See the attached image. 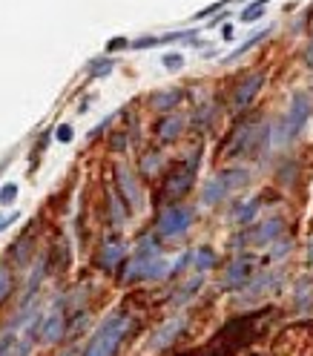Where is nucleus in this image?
<instances>
[{
  "label": "nucleus",
  "mask_w": 313,
  "mask_h": 356,
  "mask_svg": "<svg viewBox=\"0 0 313 356\" xmlns=\"http://www.w3.org/2000/svg\"><path fill=\"white\" fill-rule=\"evenodd\" d=\"M256 319H259V314H256V316H241V319L227 322L225 327L216 333V339L204 348V356H230V353H236L241 345L253 342V325H256Z\"/></svg>",
  "instance_id": "f257e3e1"
},
{
  "label": "nucleus",
  "mask_w": 313,
  "mask_h": 356,
  "mask_svg": "<svg viewBox=\"0 0 313 356\" xmlns=\"http://www.w3.org/2000/svg\"><path fill=\"white\" fill-rule=\"evenodd\" d=\"M129 330V316L127 314H113L98 330L93 342H89V348L83 350V356H115V350L121 348L124 337Z\"/></svg>",
  "instance_id": "f03ea898"
},
{
  "label": "nucleus",
  "mask_w": 313,
  "mask_h": 356,
  "mask_svg": "<svg viewBox=\"0 0 313 356\" xmlns=\"http://www.w3.org/2000/svg\"><path fill=\"white\" fill-rule=\"evenodd\" d=\"M276 356H313V322H296L279 333L273 345Z\"/></svg>",
  "instance_id": "7ed1b4c3"
},
{
  "label": "nucleus",
  "mask_w": 313,
  "mask_h": 356,
  "mask_svg": "<svg viewBox=\"0 0 313 356\" xmlns=\"http://www.w3.org/2000/svg\"><path fill=\"white\" fill-rule=\"evenodd\" d=\"M195 172H198V152H193L187 161L172 167V172L164 178V190H161V195L167 198V204H175L178 198H184L190 193Z\"/></svg>",
  "instance_id": "20e7f679"
},
{
  "label": "nucleus",
  "mask_w": 313,
  "mask_h": 356,
  "mask_svg": "<svg viewBox=\"0 0 313 356\" xmlns=\"http://www.w3.org/2000/svg\"><path fill=\"white\" fill-rule=\"evenodd\" d=\"M159 236L164 238H178V236H184L193 225V210L184 207V204H167L159 216Z\"/></svg>",
  "instance_id": "39448f33"
},
{
  "label": "nucleus",
  "mask_w": 313,
  "mask_h": 356,
  "mask_svg": "<svg viewBox=\"0 0 313 356\" xmlns=\"http://www.w3.org/2000/svg\"><path fill=\"white\" fill-rule=\"evenodd\" d=\"M310 113H313L310 95L307 92H294V98H290V109H287V118H284L287 138H296L299 136V132L305 129V124L310 121Z\"/></svg>",
  "instance_id": "423d86ee"
},
{
  "label": "nucleus",
  "mask_w": 313,
  "mask_h": 356,
  "mask_svg": "<svg viewBox=\"0 0 313 356\" xmlns=\"http://www.w3.org/2000/svg\"><path fill=\"white\" fill-rule=\"evenodd\" d=\"M63 333H66V316H63V307L55 305L47 316H40V327H38V337L40 342H47V345H55L63 339Z\"/></svg>",
  "instance_id": "0eeeda50"
},
{
  "label": "nucleus",
  "mask_w": 313,
  "mask_h": 356,
  "mask_svg": "<svg viewBox=\"0 0 313 356\" xmlns=\"http://www.w3.org/2000/svg\"><path fill=\"white\" fill-rule=\"evenodd\" d=\"M256 259L253 256H239L230 261L227 267V273H225V284L227 287H244V284H250L253 273H256Z\"/></svg>",
  "instance_id": "6e6552de"
},
{
  "label": "nucleus",
  "mask_w": 313,
  "mask_h": 356,
  "mask_svg": "<svg viewBox=\"0 0 313 356\" xmlns=\"http://www.w3.org/2000/svg\"><path fill=\"white\" fill-rule=\"evenodd\" d=\"M262 86H264V72H253L244 78L233 95V109H248L256 101V95L262 92Z\"/></svg>",
  "instance_id": "1a4fd4ad"
},
{
  "label": "nucleus",
  "mask_w": 313,
  "mask_h": 356,
  "mask_svg": "<svg viewBox=\"0 0 313 356\" xmlns=\"http://www.w3.org/2000/svg\"><path fill=\"white\" fill-rule=\"evenodd\" d=\"M115 181H118V195L129 202V210H138L141 207V190L136 184V175H132L124 164L115 167Z\"/></svg>",
  "instance_id": "9d476101"
},
{
  "label": "nucleus",
  "mask_w": 313,
  "mask_h": 356,
  "mask_svg": "<svg viewBox=\"0 0 313 356\" xmlns=\"http://www.w3.org/2000/svg\"><path fill=\"white\" fill-rule=\"evenodd\" d=\"M182 330H184V316H175V319L164 322L159 330L152 333V339H150V350H164V348H170Z\"/></svg>",
  "instance_id": "9b49d317"
},
{
  "label": "nucleus",
  "mask_w": 313,
  "mask_h": 356,
  "mask_svg": "<svg viewBox=\"0 0 313 356\" xmlns=\"http://www.w3.org/2000/svg\"><path fill=\"white\" fill-rule=\"evenodd\" d=\"M282 230H284V221L282 218H271V221H264V225H259L256 230H250L248 238L253 244H271L276 236H282Z\"/></svg>",
  "instance_id": "f8f14e48"
},
{
  "label": "nucleus",
  "mask_w": 313,
  "mask_h": 356,
  "mask_svg": "<svg viewBox=\"0 0 313 356\" xmlns=\"http://www.w3.org/2000/svg\"><path fill=\"white\" fill-rule=\"evenodd\" d=\"M182 129H184V115H178V113H167L164 121L155 127L161 141H175L178 136H182Z\"/></svg>",
  "instance_id": "ddd939ff"
},
{
  "label": "nucleus",
  "mask_w": 313,
  "mask_h": 356,
  "mask_svg": "<svg viewBox=\"0 0 313 356\" xmlns=\"http://www.w3.org/2000/svg\"><path fill=\"white\" fill-rule=\"evenodd\" d=\"M124 259V244L121 241H106L104 244V250H101V267H104V270H115V267H118V261Z\"/></svg>",
  "instance_id": "4468645a"
},
{
  "label": "nucleus",
  "mask_w": 313,
  "mask_h": 356,
  "mask_svg": "<svg viewBox=\"0 0 313 356\" xmlns=\"http://www.w3.org/2000/svg\"><path fill=\"white\" fill-rule=\"evenodd\" d=\"M184 98V92H178V89H167V92H155L150 98V106L159 109V113H170V109H175V104Z\"/></svg>",
  "instance_id": "2eb2a0df"
},
{
  "label": "nucleus",
  "mask_w": 313,
  "mask_h": 356,
  "mask_svg": "<svg viewBox=\"0 0 313 356\" xmlns=\"http://www.w3.org/2000/svg\"><path fill=\"white\" fill-rule=\"evenodd\" d=\"M227 193H230V190L225 187V181H221V178L216 175V178H210V181L204 184V193H201V202H204V204H218Z\"/></svg>",
  "instance_id": "dca6fc26"
},
{
  "label": "nucleus",
  "mask_w": 313,
  "mask_h": 356,
  "mask_svg": "<svg viewBox=\"0 0 313 356\" xmlns=\"http://www.w3.org/2000/svg\"><path fill=\"white\" fill-rule=\"evenodd\" d=\"M218 178L225 181L227 190H239V187L248 184V170H244V167H230L225 172H218Z\"/></svg>",
  "instance_id": "f3484780"
},
{
  "label": "nucleus",
  "mask_w": 313,
  "mask_h": 356,
  "mask_svg": "<svg viewBox=\"0 0 313 356\" xmlns=\"http://www.w3.org/2000/svg\"><path fill=\"white\" fill-rule=\"evenodd\" d=\"M193 264H195L198 273H204V270H210V267L216 264V253L210 248H198L195 256H193Z\"/></svg>",
  "instance_id": "a211bd4d"
},
{
  "label": "nucleus",
  "mask_w": 313,
  "mask_h": 356,
  "mask_svg": "<svg viewBox=\"0 0 313 356\" xmlns=\"http://www.w3.org/2000/svg\"><path fill=\"white\" fill-rule=\"evenodd\" d=\"M267 32H271V29H264V32H256V35H253V38H250L248 43H241V47H239V49H233V52H230V55H227L225 60H221V63H233V60H239V58H241L244 52H250V49L256 47V43H259V40H262V38H264Z\"/></svg>",
  "instance_id": "6ab92c4d"
},
{
  "label": "nucleus",
  "mask_w": 313,
  "mask_h": 356,
  "mask_svg": "<svg viewBox=\"0 0 313 356\" xmlns=\"http://www.w3.org/2000/svg\"><path fill=\"white\" fill-rule=\"evenodd\" d=\"M267 3H271V0H253L248 9H241V20H244V24H253V20H259L264 15V6Z\"/></svg>",
  "instance_id": "aec40b11"
},
{
  "label": "nucleus",
  "mask_w": 313,
  "mask_h": 356,
  "mask_svg": "<svg viewBox=\"0 0 313 356\" xmlns=\"http://www.w3.org/2000/svg\"><path fill=\"white\" fill-rule=\"evenodd\" d=\"M9 293H12V270L0 264V305L9 299Z\"/></svg>",
  "instance_id": "412c9836"
},
{
  "label": "nucleus",
  "mask_w": 313,
  "mask_h": 356,
  "mask_svg": "<svg viewBox=\"0 0 313 356\" xmlns=\"http://www.w3.org/2000/svg\"><path fill=\"white\" fill-rule=\"evenodd\" d=\"M259 204H262L259 198H253V202H248V204H244V210H239V216H236V218H239V225H250V221H253V216L259 213Z\"/></svg>",
  "instance_id": "4be33fe9"
},
{
  "label": "nucleus",
  "mask_w": 313,
  "mask_h": 356,
  "mask_svg": "<svg viewBox=\"0 0 313 356\" xmlns=\"http://www.w3.org/2000/svg\"><path fill=\"white\" fill-rule=\"evenodd\" d=\"M15 198H17V184H15V181H9V184L0 187V207H9Z\"/></svg>",
  "instance_id": "5701e85b"
},
{
  "label": "nucleus",
  "mask_w": 313,
  "mask_h": 356,
  "mask_svg": "<svg viewBox=\"0 0 313 356\" xmlns=\"http://www.w3.org/2000/svg\"><path fill=\"white\" fill-rule=\"evenodd\" d=\"M113 72V60L104 58V60H93V66H89V75L93 78H101V75H109Z\"/></svg>",
  "instance_id": "b1692460"
},
{
  "label": "nucleus",
  "mask_w": 313,
  "mask_h": 356,
  "mask_svg": "<svg viewBox=\"0 0 313 356\" xmlns=\"http://www.w3.org/2000/svg\"><path fill=\"white\" fill-rule=\"evenodd\" d=\"M198 287H201V276H198V279H193L190 284H184V287H182V296H175V305L187 302V299H190V296H193V293L198 291Z\"/></svg>",
  "instance_id": "393cba45"
},
{
  "label": "nucleus",
  "mask_w": 313,
  "mask_h": 356,
  "mask_svg": "<svg viewBox=\"0 0 313 356\" xmlns=\"http://www.w3.org/2000/svg\"><path fill=\"white\" fill-rule=\"evenodd\" d=\"M164 70H170V72H175V70H182V66H184V58L182 55H178V52H172V55H164Z\"/></svg>",
  "instance_id": "a878e982"
},
{
  "label": "nucleus",
  "mask_w": 313,
  "mask_h": 356,
  "mask_svg": "<svg viewBox=\"0 0 313 356\" xmlns=\"http://www.w3.org/2000/svg\"><path fill=\"white\" fill-rule=\"evenodd\" d=\"M72 136H75V132H72V127H70V124H61V127L55 129V138H58L61 144H70V141H72Z\"/></svg>",
  "instance_id": "bb28decb"
},
{
  "label": "nucleus",
  "mask_w": 313,
  "mask_h": 356,
  "mask_svg": "<svg viewBox=\"0 0 313 356\" xmlns=\"http://www.w3.org/2000/svg\"><path fill=\"white\" fill-rule=\"evenodd\" d=\"M12 345H15V337L12 333H3V337H0V356H12Z\"/></svg>",
  "instance_id": "cd10ccee"
},
{
  "label": "nucleus",
  "mask_w": 313,
  "mask_h": 356,
  "mask_svg": "<svg viewBox=\"0 0 313 356\" xmlns=\"http://www.w3.org/2000/svg\"><path fill=\"white\" fill-rule=\"evenodd\" d=\"M230 0H218V3H213V6H207V9H201V12H195V17H207V15H213V12H218L221 6H227Z\"/></svg>",
  "instance_id": "c85d7f7f"
},
{
  "label": "nucleus",
  "mask_w": 313,
  "mask_h": 356,
  "mask_svg": "<svg viewBox=\"0 0 313 356\" xmlns=\"http://www.w3.org/2000/svg\"><path fill=\"white\" fill-rule=\"evenodd\" d=\"M155 167H159V155L150 152V159H144V172H155Z\"/></svg>",
  "instance_id": "c756f323"
},
{
  "label": "nucleus",
  "mask_w": 313,
  "mask_h": 356,
  "mask_svg": "<svg viewBox=\"0 0 313 356\" xmlns=\"http://www.w3.org/2000/svg\"><path fill=\"white\" fill-rule=\"evenodd\" d=\"M284 253H290V238H287V241H284V238H282V241H276V250H273V256L279 259V256H284Z\"/></svg>",
  "instance_id": "7c9ffc66"
},
{
  "label": "nucleus",
  "mask_w": 313,
  "mask_h": 356,
  "mask_svg": "<svg viewBox=\"0 0 313 356\" xmlns=\"http://www.w3.org/2000/svg\"><path fill=\"white\" fill-rule=\"evenodd\" d=\"M20 216L17 213H12V216H3V213H0V230H6L9 225H15V221H17Z\"/></svg>",
  "instance_id": "2f4dec72"
},
{
  "label": "nucleus",
  "mask_w": 313,
  "mask_h": 356,
  "mask_svg": "<svg viewBox=\"0 0 313 356\" xmlns=\"http://www.w3.org/2000/svg\"><path fill=\"white\" fill-rule=\"evenodd\" d=\"M129 43H127V38H115L113 43H109V52H115V49H127Z\"/></svg>",
  "instance_id": "473e14b6"
},
{
  "label": "nucleus",
  "mask_w": 313,
  "mask_h": 356,
  "mask_svg": "<svg viewBox=\"0 0 313 356\" xmlns=\"http://www.w3.org/2000/svg\"><path fill=\"white\" fill-rule=\"evenodd\" d=\"M307 63L313 66V40H310V49H307Z\"/></svg>",
  "instance_id": "72a5a7b5"
},
{
  "label": "nucleus",
  "mask_w": 313,
  "mask_h": 356,
  "mask_svg": "<svg viewBox=\"0 0 313 356\" xmlns=\"http://www.w3.org/2000/svg\"><path fill=\"white\" fill-rule=\"evenodd\" d=\"M307 261L313 264V241H310V248H307Z\"/></svg>",
  "instance_id": "f704fd0d"
}]
</instances>
